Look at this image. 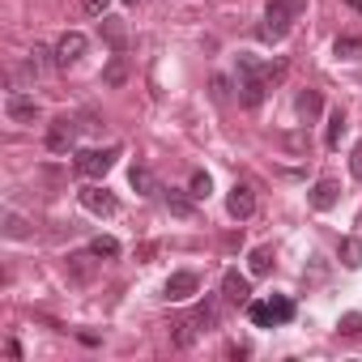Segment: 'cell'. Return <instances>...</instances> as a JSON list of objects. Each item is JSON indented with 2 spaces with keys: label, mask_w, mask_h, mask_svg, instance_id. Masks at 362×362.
I'll use <instances>...</instances> for the list:
<instances>
[{
  "label": "cell",
  "mask_w": 362,
  "mask_h": 362,
  "mask_svg": "<svg viewBox=\"0 0 362 362\" xmlns=\"http://www.w3.org/2000/svg\"><path fill=\"white\" fill-rule=\"evenodd\" d=\"M277 77H281V64H260L256 56H239V98H243V107H260Z\"/></svg>",
  "instance_id": "6da1fadb"
},
{
  "label": "cell",
  "mask_w": 362,
  "mask_h": 362,
  "mask_svg": "<svg viewBox=\"0 0 362 362\" xmlns=\"http://www.w3.org/2000/svg\"><path fill=\"white\" fill-rule=\"evenodd\" d=\"M115 158H119L115 145H111V149H81V153H77V175H86V179H103V175L115 166Z\"/></svg>",
  "instance_id": "7a4b0ae2"
},
{
  "label": "cell",
  "mask_w": 362,
  "mask_h": 362,
  "mask_svg": "<svg viewBox=\"0 0 362 362\" xmlns=\"http://www.w3.org/2000/svg\"><path fill=\"white\" fill-rule=\"evenodd\" d=\"M81 56H86V35H81V30H69V35H60L56 52H52V64H56V69H73Z\"/></svg>",
  "instance_id": "3957f363"
},
{
  "label": "cell",
  "mask_w": 362,
  "mask_h": 362,
  "mask_svg": "<svg viewBox=\"0 0 362 362\" xmlns=\"http://www.w3.org/2000/svg\"><path fill=\"white\" fill-rule=\"evenodd\" d=\"M5 115H9L13 124H35L43 111H39V103H35L30 94H22V90H9V94H5Z\"/></svg>",
  "instance_id": "277c9868"
},
{
  "label": "cell",
  "mask_w": 362,
  "mask_h": 362,
  "mask_svg": "<svg viewBox=\"0 0 362 362\" xmlns=\"http://www.w3.org/2000/svg\"><path fill=\"white\" fill-rule=\"evenodd\" d=\"M201 290V277L192 273V269H179V273H170L166 277V286H162V294L170 298V303H184V298H192Z\"/></svg>",
  "instance_id": "5b68a950"
},
{
  "label": "cell",
  "mask_w": 362,
  "mask_h": 362,
  "mask_svg": "<svg viewBox=\"0 0 362 362\" xmlns=\"http://www.w3.org/2000/svg\"><path fill=\"white\" fill-rule=\"evenodd\" d=\"M73 145H77V119H69V115L52 119V128H47V149H52V153H69Z\"/></svg>",
  "instance_id": "8992f818"
},
{
  "label": "cell",
  "mask_w": 362,
  "mask_h": 362,
  "mask_svg": "<svg viewBox=\"0 0 362 362\" xmlns=\"http://www.w3.org/2000/svg\"><path fill=\"white\" fill-rule=\"evenodd\" d=\"M290 30H294V18H290L286 9L269 5V9H264V26H260V39H269V43H281Z\"/></svg>",
  "instance_id": "52a82bcc"
},
{
  "label": "cell",
  "mask_w": 362,
  "mask_h": 362,
  "mask_svg": "<svg viewBox=\"0 0 362 362\" xmlns=\"http://www.w3.org/2000/svg\"><path fill=\"white\" fill-rule=\"evenodd\" d=\"M81 205L94 214V218H115V209H119V201L107 192V188H98V184H90V188H81Z\"/></svg>",
  "instance_id": "ba28073f"
},
{
  "label": "cell",
  "mask_w": 362,
  "mask_h": 362,
  "mask_svg": "<svg viewBox=\"0 0 362 362\" xmlns=\"http://www.w3.org/2000/svg\"><path fill=\"white\" fill-rule=\"evenodd\" d=\"M226 209H230V218H235V222L252 218V214H256V192H252L247 184H235V188H230V197H226Z\"/></svg>",
  "instance_id": "9c48e42d"
},
{
  "label": "cell",
  "mask_w": 362,
  "mask_h": 362,
  "mask_svg": "<svg viewBox=\"0 0 362 362\" xmlns=\"http://www.w3.org/2000/svg\"><path fill=\"white\" fill-rule=\"evenodd\" d=\"M222 294H226L235 307H239V303H252V281H247L239 269H226V273H222Z\"/></svg>",
  "instance_id": "30bf717a"
},
{
  "label": "cell",
  "mask_w": 362,
  "mask_h": 362,
  "mask_svg": "<svg viewBox=\"0 0 362 362\" xmlns=\"http://www.w3.org/2000/svg\"><path fill=\"white\" fill-rule=\"evenodd\" d=\"M307 201H311V209H320V214H328L337 201H341V188H337V179H320V184L307 192Z\"/></svg>",
  "instance_id": "8fae6325"
},
{
  "label": "cell",
  "mask_w": 362,
  "mask_h": 362,
  "mask_svg": "<svg viewBox=\"0 0 362 362\" xmlns=\"http://www.w3.org/2000/svg\"><path fill=\"white\" fill-rule=\"evenodd\" d=\"M98 30H103V39H107V47H111V52H124V47H128V30H124V22H119V18H103V22H98Z\"/></svg>",
  "instance_id": "7c38bea8"
},
{
  "label": "cell",
  "mask_w": 362,
  "mask_h": 362,
  "mask_svg": "<svg viewBox=\"0 0 362 362\" xmlns=\"http://www.w3.org/2000/svg\"><path fill=\"white\" fill-rule=\"evenodd\" d=\"M128 81V56L124 52H111V60H107V69H103V86H124Z\"/></svg>",
  "instance_id": "4fadbf2b"
},
{
  "label": "cell",
  "mask_w": 362,
  "mask_h": 362,
  "mask_svg": "<svg viewBox=\"0 0 362 362\" xmlns=\"http://www.w3.org/2000/svg\"><path fill=\"white\" fill-rule=\"evenodd\" d=\"M294 111H298V115H303V119L311 124V119H315V115L324 111V98H320V90H303V94L294 98Z\"/></svg>",
  "instance_id": "5bb4252c"
},
{
  "label": "cell",
  "mask_w": 362,
  "mask_h": 362,
  "mask_svg": "<svg viewBox=\"0 0 362 362\" xmlns=\"http://www.w3.org/2000/svg\"><path fill=\"white\" fill-rule=\"evenodd\" d=\"M69 277H73V281H90V277H94V252L69 256Z\"/></svg>",
  "instance_id": "9a60e30c"
},
{
  "label": "cell",
  "mask_w": 362,
  "mask_h": 362,
  "mask_svg": "<svg viewBox=\"0 0 362 362\" xmlns=\"http://www.w3.org/2000/svg\"><path fill=\"white\" fill-rule=\"evenodd\" d=\"M332 56L337 60H362V35H341L332 43Z\"/></svg>",
  "instance_id": "2e32d148"
},
{
  "label": "cell",
  "mask_w": 362,
  "mask_h": 362,
  "mask_svg": "<svg viewBox=\"0 0 362 362\" xmlns=\"http://www.w3.org/2000/svg\"><path fill=\"white\" fill-rule=\"evenodd\" d=\"M247 264H252V277H269L273 273V247H256L247 256Z\"/></svg>",
  "instance_id": "e0dca14e"
},
{
  "label": "cell",
  "mask_w": 362,
  "mask_h": 362,
  "mask_svg": "<svg viewBox=\"0 0 362 362\" xmlns=\"http://www.w3.org/2000/svg\"><path fill=\"white\" fill-rule=\"evenodd\" d=\"M128 179H132V188H136L141 197H153V192H158V184H153V170H149V166H132V175H128Z\"/></svg>",
  "instance_id": "ac0fdd59"
},
{
  "label": "cell",
  "mask_w": 362,
  "mask_h": 362,
  "mask_svg": "<svg viewBox=\"0 0 362 362\" xmlns=\"http://www.w3.org/2000/svg\"><path fill=\"white\" fill-rule=\"evenodd\" d=\"M162 201H166V209H170L175 218H192V209H197V205H192V201H188L184 192H175V188H170V192H166Z\"/></svg>",
  "instance_id": "d6986e66"
},
{
  "label": "cell",
  "mask_w": 362,
  "mask_h": 362,
  "mask_svg": "<svg viewBox=\"0 0 362 362\" xmlns=\"http://www.w3.org/2000/svg\"><path fill=\"white\" fill-rule=\"evenodd\" d=\"M197 332H201V324L188 315V320H179V324H175V332H170V337H175V345H184V349H188V345L197 341Z\"/></svg>",
  "instance_id": "ffe728a7"
},
{
  "label": "cell",
  "mask_w": 362,
  "mask_h": 362,
  "mask_svg": "<svg viewBox=\"0 0 362 362\" xmlns=\"http://www.w3.org/2000/svg\"><path fill=\"white\" fill-rule=\"evenodd\" d=\"M47 56H52L47 47H35V52L26 56V64H22V77H39V73L47 69Z\"/></svg>",
  "instance_id": "44dd1931"
},
{
  "label": "cell",
  "mask_w": 362,
  "mask_h": 362,
  "mask_svg": "<svg viewBox=\"0 0 362 362\" xmlns=\"http://www.w3.org/2000/svg\"><path fill=\"white\" fill-rule=\"evenodd\" d=\"M341 264H345V269H358V264H362V243H358L354 235L341 239Z\"/></svg>",
  "instance_id": "7402d4cb"
},
{
  "label": "cell",
  "mask_w": 362,
  "mask_h": 362,
  "mask_svg": "<svg viewBox=\"0 0 362 362\" xmlns=\"http://www.w3.org/2000/svg\"><path fill=\"white\" fill-rule=\"evenodd\" d=\"M269 311H273V324H290V320H294V303L281 298V294L269 298Z\"/></svg>",
  "instance_id": "603a6c76"
},
{
  "label": "cell",
  "mask_w": 362,
  "mask_h": 362,
  "mask_svg": "<svg viewBox=\"0 0 362 362\" xmlns=\"http://www.w3.org/2000/svg\"><path fill=\"white\" fill-rule=\"evenodd\" d=\"M341 132H345V115H341V111H332V115H328V132H324V145H328V149H337V145H341Z\"/></svg>",
  "instance_id": "cb8c5ba5"
},
{
  "label": "cell",
  "mask_w": 362,
  "mask_h": 362,
  "mask_svg": "<svg viewBox=\"0 0 362 362\" xmlns=\"http://www.w3.org/2000/svg\"><path fill=\"white\" fill-rule=\"evenodd\" d=\"M90 252H94V256H107V260H111V256H119V239H111V235H98V239L90 243Z\"/></svg>",
  "instance_id": "d4e9b609"
},
{
  "label": "cell",
  "mask_w": 362,
  "mask_h": 362,
  "mask_svg": "<svg viewBox=\"0 0 362 362\" xmlns=\"http://www.w3.org/2000/svg\"><path fill=\"white\" fill-rule=\"evenodd\" d=\"M247 315H252L256 328H273V311H269V303H247Z\"/></svg>",
  "instance_id": "484cf974"
},
{
  "label": "cell",
  "mask_w": 362,
  "mask_h": 362,
  "mask_svg": "<svg viewBox=\"0 0 362 362\" xmlns=\"http://www.w3.org/2000/svg\"><path fill=\"white\" fill-rule=\"evenodd\" d=\"M209 188H214V184H209V175H205V170H192V201H205Z\"/></svg>",
  "instance_id": "4316f807"
},
{
  "label": "cell",
  "mask_w": 362,
  "mask_h": 362,
  "mask_svg": "<svg viewBox=\"0 0 362 362\" xmlns=\"http://www.w3.org/2000/svg\"><path fill=\"white\" fill-rule=\"evenodd\" d=\"M337 332H341V337H358V332H362V315H354V311H349V315H341Z\"/></svg>",
  "instance_id": "83f0119b"
},
{
  "label": "cell",
  "mask_w": 362,
  "mask_h": 362,
  "mask_svg": "<svg viewBox=\"0 0 362 362\" xmlns=\"http://www.w3.org/2000/svg\"><path fill=\"white\" fill-rule=\"evenodd\" d=\"M5 235H9V239H26L30 230H26V222H22L18 214H9V218H5Z\"/></svg>",
  "instance_id": "f1b7e54d"
},
{
  "label": "cell",
  "mask_w": 362,
  "mask_h": 362,
  "mask_svg": "<svg viewBox=\"0 0 362 362\" xmlns=\"http://www.w3.org/2000/svg\"><path fill=\"white\" fill-rule=\"evenodd\" d=\"M269 5H277V9H286L290 18H298V13L307 9V0H269Z\"/></svg>",
  "instance_id": "f546056e"
},
{
  "label": "cell",
  "mask_w": 362,
  "mask_h": 362,
  "mask_svg": "<svg viewBox=\"0 0 362 362\" xmlns=\"http://www.w3.org/2000/svg\"><path fill=\"white\" fill-rule=\"evenodd\" d=\"M349 170H354V179H362V141H358L354 153H349Z\"/></svg>",
  "instance_id": "4dcf8cb0"
},
{
  "label": "cell",
  "mask_w": 362,
  "mask_h": 362,
  "mask_svg": "<svg viewBox=\"0 0 362 362\" xmlns=\"http://www.w3.org/2000/svg\"><path fill=\"white\" fill-rule=\"evenodd\" d=\"M86 5V13H94V18H107V0H81Z\"/></svg>",
  "instance_id": "1f68e13d"
},
{
  "label": "cell",
  "mask_w": 362,
  "mask_h": 362,
  "mask_svg": "<svg viewBox=\"0 0 362 362\" xmlns=\"http://www.w3.org/2000/svg\"><path fill=\"white\" fill-rule=\"evenodd\" d=\"M345 5H349V9H358V13H362V0H345Z\"/></svg>",
  "instance_id": "d6a6232c"
},
{
  "label": "cell",
  "mask_w": 362,
  "mask_h": 362,
  "mask_svg": "<svg viewBox=\"0 0 362 362\" xmlns=\"http://www.w3.org/2000/svg\"><path fill=\"white\" fill-rule=\"evenodd\" d=\"M124 5H136V0H124Z\"/></svg>",
  "instance_id": "836d02e7"
},
{
  "label": "cell",
  "mask_w": 362,
  "mask_h": 362,
  "mask_svg": "<svg viewBox=\"0 0 362 362\" xmlns=\"http://www.w3.org/2000/svg\"><path fill=\"white\" fill-rule=\"evenodd\" d=\"M358 226H362V214H358Z\"/></svg>",
  "instance_id": "e575fe53"
}]
</instances>
